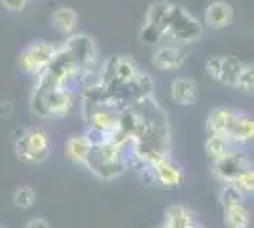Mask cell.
Instances as JSON below:
<instances>
[{
    "label": "cell",
    "mask_w": 254,
    "mask_h": 228,
    "mask_svg": "<svg viewBox=\"0 0 254 228\" xmlns=\"http://www.w3.org/2000/svg\"><path fill=\"white\" fill-rule=\"evenodd\" d=\"M78 101V91L70 87H32L31 110L34 116L46 120L64 118L68 116Z\"/></svg>",
    "instance_id": "obj_3"
},
{
    "label": "cell",
    "mask_w": 254,
    "mask_h": 228,
    "mask_svg": "<svg viewBox=\"0 0 254 228\" xmlns=\"http://www.w3.org/2000/svg\"><path fill=\"white\" fill-rule=\"evenodd\" d=\"M82 165L101 181H114L129 169V151L114 141L93 143Z\"/></svg>",
    "instance_id": "obj_1"
},
{
    "label": "cell",
    "mask_w": 254,
    "mask_h": 228,
    "mask_svg": "<svg viewBox=\"0 0 254 228\" xmlns=\"http://www.w3.org/2000/svg\"><path fill=\"white\" fill-rule=\"evenodd\" d=\"M159 228H161V227H159Z\"/></svg>",
    "instance_id": "obj_23"
},
{
    "label": "cell",
    "mask_w": 254,
    "mask_h": 228,
    "mask_svg": "<svg viewBox=\"0 0 254 228\" xmlns=\"http://www.w3.org/2000/svg\"><path fill=\"white\" fill-rule=\"evenodd\" d=\"M218 202L222 207L224 225L226 228H249L251 227V211L245 206V198L232 190L230 186H224L218 196Z\"/></svg>",
    "instance_id": "obj_7"
},
{
    "label": "cell",
    "mask_w": 254,
    "mask_h": 228,
    "mask_svg": "<svg viewBox=\"0 0 254 228\" xmlns=\"http://www.w3.org/2000/svg\"><path fill=\"white\" fill-rule=\"evenodd\" d=\"M205 128L212 135H222L232 145H247L254 137L253 114L232 107H216L209 112Z\"/></svg>",
    "instance_id": "obj_2"
},
{
    "label": "cell",
    "mask_w": 254,
    "mask_h": 228,
    "mask_svg": "<svg viewBox=\"0 0 254 228\" xmlns=\"http://www.w3.org/2000/svg\"><path fill=\"white\" fill-rule=\"evenodd\" d=\"M251 167H253V163L249 162V156H247L245 152L237 151V149H233V151H230L226 156L211 162L212 175H214L224 186L232 185L239 175H243L245 171L251 169Z\"/></svg>",
    "instance_id": "obj_8"
},
{
    "label": "cell",
    "mask_w": 254,
    "mask_h": 228,
    "mask_svg": "<svg viewBox=\"0 0 254 228\" xmlns=\"http://www.w3.org/2000/svg\"><path fill=\"white\" fill-rule=\"evenodd\" d=\"M25 228H52V227H50V223H48L46 219L34 217V219H31V221L27 223V227H25Z\"/></svg>",
    "instance_id": "obj_22"
},
{
    "label": "cell",
    "mask_w": 254,
    "mask_h": 228,
    "mask_svg": "<svg viewBox=\"0 0 254 228\" xmlns=\"http://www.w3.org/2000/svg\"><path fill=\"white\" fill-rule=\"evenodd\" d=\"M13 204L19 209H31L36 204V190L31 185H21L13 192Z\"/></svg>",
    "instance_id": "obj_19"
},
{
    "label": "cell",
    "mask_w": 254,
    "mask_h": 228,
    "mask_svg": "<svg viewBox=\"0 0 254 228\" xmlns=\"http://www.w3.org/2000/svg\"><path fill=\"white\" fill-rule=\"evenodd\" d=\"M188 46H180L175 42H161L154 48L152 65L158 71H179L188 59Z\"/></svg>",
    "instance_id": "obj_10"
},
{
    "label": "cell",
    "mask_w": 254,
    "mask_h": 228,
    "mask_svg": "<svg viewBox=\"0 0 254 228\" xmlns=\"http://www.w3.org/2000/svg\"><path fill=\"white\" fill-rule=\"evenodd\" d=\"M232 190H235L241 198H251L254 192V169H247L243 175H239L232 185H228Z\"/></svg>",
    "instance_id": "obj_18"
},
{
    "label": "cell",
    "mask_w": 254,
    "mask_h": 228,
    "mask_svg": "<svg viewBox=\"0 0 254 228\" xmlns=\"http://www.w3.org/2000/svg\"><path fill=\"white\" fill-rule=\"evenodd\" d=\"M171 99L180 105V107H190V105H195L197 101V95H199V87H197V82L193 78H188V76H179L171 82Z\"/></svg>",
    "instance_id": "obj_12"
},
{
    "label": "cell",
    "mask_w": 254,
    "mask_h": 228,
    "mask_svg": "<svg viewBox=\"0 0 254 228\" xmlns=\"http://www.w3.org/2000/svg\"><path fill=\"white\" fill-rule=\"evenodd\" d=\"M52 27L63 36L74 34L78 27V13L72 8H57L52 15Z\"/></svg>",
    "instance_id": "obj_16"
},
{
    "label": "cell",
    "mask_w": 254,
    "mask_h": 228,
    "mask_svg": "<svg viewBox=\"0 0 254 228\" xmlns=\"http://www.w3.org/2000/svg\"><path fill=\"white\" fill-rule=\"evenodd\" d=\"M235 87L243 93H253L254 89V67L251 63H243L241 73L237 76V84Z\"/></svg>",
    "instance_id": "obj_20"
},
{
    "label": "cell",
    "mask_w": 254,
    "mask_h": 228,
    "mask_svg": "<svg viewBox=\"0 0 254 228\" xmlns=\"http://www.w3.org/2000/svg\"><path fill=\"white\" fill-rule=\"evenodd\" d=\"M233 23V8L224 0H214L205 10V25L211 29H226Z\"/></svg>",
    "instance_id": "obj_13"
},
{
    "label": "cell",
    "mask_w": 254,
    "mask_h": 228,
    "mask_svg": "<svg viewBox=\"0 0 254 228\" xmlns=\"http://www.w3.org/2000/svg\"><path fill=\"white\" fill-rule=\"evenodd\" d=\"M233 149H235V145H232V143L228 141L226 137H222V135H212V133H209V137H207V141H205V152H207V156H209L211 162L226 156V154L230 151H233Z\"/></svg>",
    "instance_id": "obj_17"
},
{
    "label": "cell",
    "mask_w": 254,
    "mask_h": 228,
    "mask_svg": "<svg viewBox=\"0 0 254 228\" xmlns=\"http://www.w3.org/2000/svg\"><path fill=\"white\" fill-rule=\"evenodd\" d=\"M197 223L195 213L182 204H173L165 209L161 228H190Z\"/></svg>",
    "instance_id": "obj_14"
},
{
    "label": "cell",
    "mask_w": 254,
    "mask_h": 228,
    "mask_svg": "<svg viewBox=\"0 0 254 228\" xmlns=\"http://www.w3.org/2000/svg\"><path fill=\"white\" fill-rule=\"evenodd\" d=\"M243 63L233 55H214L205 63V73L216 84L235 87Z\"/></svg>",
    "instance_id": "obj_9"
},
{
    "label": "cell",
    "mask_w": 254,
    "mask_h": 228,
    "mask_svg": "<svg viewBox=\"0 0 254 228\" xmlns=\"http://www.w3.org/2000/svg\"><path fill=\"white\" fill-rule=\"evenodd\" d=\"M0 2L8 11H21L29 4V0H0Z\"/></svg>",
    "instance_id": "obj_21"
},
{
    "label": "cell",
    "mask_w": 254,
    "mask_h": 228,
    "mask_svg": "<svg viewBox=\"0 0 254 228\" xmlns=\"http://www.w3.org/2000/svg\"><path fill=\"white\" fill-rule=\"evenodd\" d=\"M184 167L171 156H165L152 163V185H159L163 188H177L184 183Z\"/></svg>",
    "instance_id": "obj_11"
},
{
    "label": "cell",
    "mask_w": 254,
    "mask_h": 228,
    "mask_svg": "<svg viewBox=\"0 0 254 228\" xmlns=\"http://www.w3.org/2000/svg\"><path fill=\"white\" fill-rule=\"evenodd\" d=\"M55 50H57V46L46 42V40L31 42L29 46H25L21 50L19 59H17V65L27 75L31 76L42 75L44 71H46V67L52 63Z\"/></svg>",
    "instance_id": "obj_6"
},
{
    "label": "cell",
    "mask_w": 254,
    "mask_h": 228,
    "mask_svg": "<svg viewBox=\"0 0 254 228\" xmlns=\"http://www.w3.org/2000/svg\"><path fill=\"white\" fill-rule=\"evenodd\" d=\"M161 31H163V42L190 46L203 36V23L184 6L171 4V10L163 21Z\"/></svg>",
    "instance_id": "obj_4"
},
{
    "label": "cell",
    "mask_w": 254,
    "mask_h": 228,
    "mask_svg": "<svg viewBox=\"0 0 254 228\" xmlns=\"http://www.w3.org/2000/svg\"><path fill=\"white\" fill-rule=\"evenodd\" d=\"M89 149H91V139L87 137V133H76L64 141V156L72 163H84Z\"/></svg>",
    "instance_id": "obj_15"
},
{
    "label": "cell",
    "mask_w": 254,
    "mask_h": 228,
    "mask_svg": "<svg viewBox=\"0 0 254 228\" xmlns=\"http://www.w3.org/2000/svg\"><path fill=\"white\" fill-rule=\"evenodd\" d=\"M15 156L25 163H42L52 154V139L42 128H19L13 139Z\"/></svg>",
    "instance_id": "obj_5"
}]
</instances>
